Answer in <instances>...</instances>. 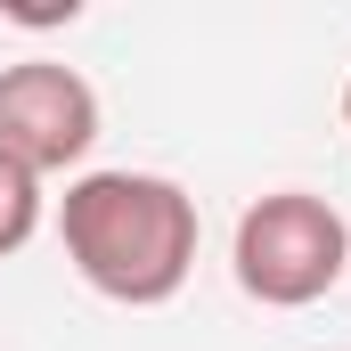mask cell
Segmentation results:
<instances>
[{"label":"cell","instance_id":"6da1fadb","mask_svg":"<svg viewBox=\"0 0 351 351\" xmlns=\"http://www.w3.org/2000/svg\"><path fill=\"white\" fill-rule=\"evenodd\" d=\"M58 237L90 294L156 311L196 269V196L164 172H82L66 180Z\"/></svg>","mask_w":351,"mask_h":351},{"label":"cell","instance_id":"7a4b0ae2","mask_svg":"<svg viewBox=\"0 0 351 351\" xmlns=\"http://www.w3.org/2000/svg\"><path fill=\"white\" fill-rule=\"evenodd\" d=\"M237 286L269 302V311H302L319 294H335V278L351 269V229L343 213L311 188H269L237 213V245H229Z\"/></svg>","mask_w":351,"mask_h":351},{"label":"cell","instance_id":"3957f363","mask_svg":"<svg viewBox=\"0 0 351 351\" xmlns=\"http://www.w3.org/2000/svg\"><path fill=\"white\" fill-rule=\"evenodd\" d=\"M90 147H98V90L74 66H58V58L0 66V156L49 180V172H74Z\"/></svg>","mask_w":351,"mask_h":351},{"label":"cell","instance_id":"277c9868","mask_svg":"<svg viewBox=\"0 0 351 351\" xmlns=\"http://www.w3.org/2000/svg\"><path fill=\"white\" fill-rule=\"evenodd\" d=\"M33 229H41V180L25 172L16 156H0V262H8V254H25V245H33Z\"/></svg>","mask_w":351,"mask_h":351},{"label":"cell","instance_id":"5b68a950","mask_svg":"<svg viewBox=\"0 0 351 351\" xmlns=\"http://www.w3.org/2000/svg\"><path fill=\"white\" fill-rule=\"evenodd\" d=\"M343 123H351V82H343Z\"/></svg>","mask_w":351,"mask_h":351}]
</instances>
